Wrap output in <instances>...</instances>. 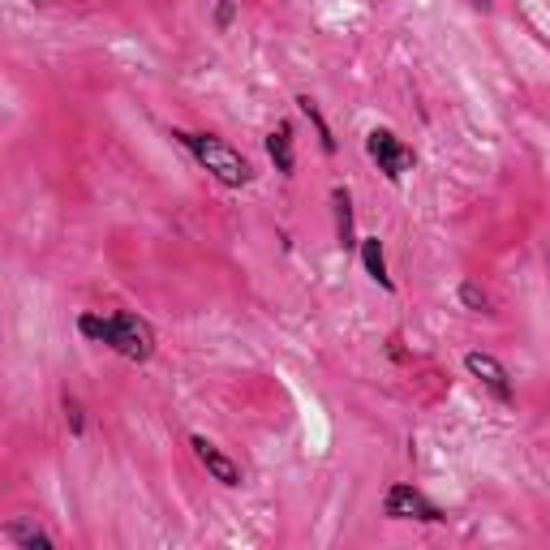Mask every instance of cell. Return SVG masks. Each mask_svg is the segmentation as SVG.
<instances>
[{
    "instance_id": "9c48e42d",
    "label": "cell",
    "mask_w": 550,
    "mask_h": 550,
    "mask_svg": "<svg viewBox=\"0 0 550 550\" xmlns=\"http://www.w3.org/2000/svg\"><path fill=\"white\" fill-rule=\"evenodd\" d=\"M267 155H271V164L280 177H293V168H297V151H293V125H275L271 134H267Z\"/></svg>"
},
{
    "instance_id": "5bb4252c",
    "label": "cell",
    "mask_w": 550,
    "mask_h": 550,
    "mask_svg": "<svg viewBox=\"0 0 550 550\" xmlns=\"http://www.w3.org/2000/svg\"><path fill=\"white\" fill-rule=\"evenodd\" d=\"M237 18V0H215V31H228Z\"/></svg>"
},
{
    "instance_id": "8992f818",
    "label": "cell",
    "mask_w": 550,
    "mask_h": 550,
    "mask_svg": "<svg viewBox=\"0 0 550 550\" xmlns=\"http://www.w3.org/2000/svg\"><path fill=\"white\" fill-rule=\"evenodd\" d=\"M190 447H194L198 465H202V469H207V473H211V477H215V482H220V486H228V490H237V486L245 482V477H241V465H237V460H233V456H224V452H220V447H215V443L207 439V434H194V439H190Z\"/></svg>"
},
{
    "instance_id": "52a82bcc",
    "label": "cell",
    "mask_w": 550,
    "mask_h": 550,
    "mask_svg": "<svg viewBox=\"0 0 550 550\" xmlns=\"http://www.w3.org/2000/svg\"><path fill=\"white\" fill-rule=\"evenodd\" d=\"M357 250H361V267H366V275L374 284L383 288V293H396V280L387 275V254H383V241L379 237H361L357 241Z\"/></svg>"
},
{
    "instance_id": "7c38bea8",
    "label": "cell",
    "mask_w": 550,
    "mask_h": 550,
    "mask_svg": "<svg viewBox=\"0 0 550 550\" xmlns=\"http://www.w3.org/2000/svg\"><path fill=\"white\" fill-rule=\"evenodd\" d=\"M456 297H460V306H465L469 314H490V293L477 280H460Z\"/></svg>"
},
{
    "instance_id": "277c9868",
    "label": "cell",
    "mask_w": 550,
    "mask_h": 550,
    "mask_svg": "<svg viewBox=\"0 0 550 550\" xmlns=\"http://www.w3.org/2000/svg\"><path fill=\"white\" fill-rule=\"evenodd\" d=\"M366 155H370V164L379 168L392 185H400L404 172L413 168V151L404 147V142L396 138V129H387V125H374L370 134H366Z\"/></svg>"
},
{
    "instance_id": "30bf717a",
    "label": "cell",
    "mask_w": 550,
    "mask_h": 550,
    "mask_svg": "<svg viewBox=\"0 0 550 550\" xmlns=\"http://www.w3.org/2000/svg\"><path fill=\"white\" fill-rule=\"evenodd\" d=\"M0 542L22 546V550H52L56 546L52 533H43L39 525H26V520H9V525L0 529Z\"/></svg>"
},
{
    "instance_id": "6da1fadb",
    "label": "cell",
    "mask_w": 550,
    "mask_h": 550,
    "mask_svg": "<svg viewBox=\"0 0 550 550\" xmlns=\"http://www.w3.org/2000/svg\"><path fill=\"white\" fill-rule=\"evenodd\" d=\"M78 336L91 344H108L112 353H121L125 361H151L155 357V327L147 318L117 310V314H78Z\"/></svg>"
},
{
    "instance_id": "9a60e30c",
    "label": "cell",
    "mask_w": 550,
    "mask_h": 550,
    "mask_svg": "<svg viewBox=\"0 0 550 550\" xmlns=\"http://www.w3.org/2000/svg\"><path fill=\"white\" fill-rule=\"evenodd\" d=\"M473 5H477V9H490V0H473Z\"/></svg>"
},
{
    "instance_id": "3957f363",
    "label": "cell",
    "mask_w": 550,
    "mask_h": 550,
    "mask_svg": "<svg viewBox=\"0 0 550 550\" xmlns=\"http://www.w3.org/2000/svg\"><path fill=\"white\" fill-rule=\"evenodd\" d=\"M383 516L387 520H417V525H443L447 512L434 499H426L413 482H396L383 495Z\"/></svg>"
},
{
    "instance_id": "8fae6325",
    "label": "cell",
    "mask_w": 550,
    "mask_h": 550,
    "mask_svg": "<svg viewBox=\"0 0 550 550\" xmlns=\"http://www.w3.org/2000/svg\"><path fill=\"white\" fill-rule=\"evenodd\" d=\"M297 108H301V117H306L314 125V134H318V147H323V155H336V134H331V125L323 117V108H318V99L310 95H297Z\"/></svg>"
},
{
    "instance_id": "2e32d148",
    "label": "cell",
    "mask_w": 550,
    "mask_h": 550,
    "mask_svg": "<svg viewBox=\"0 0 550 550\" xmlns=\"http://www.w3.org/2000/svg\"><path fill=\"white\" fill-rule=\"evenodd\" d=\"M546 275H550V250H546Z\"/></svg>"
},
{
    "instance_id": "4fadbf2b",
    "label": "cell",
    "mask_w": 550,
    "mask_h": 550,
    "mask_svg": "<svg viewBox=\"0 0 550 550\" xmlns=\"http://www.w3.org/2000/svg\"><path fill=\"white\" fill-rule=\"evenodd\" d=\"M61 409H65V422H69V434H74V439H82L86 434V409H82V400L78 396H61Z\"/></svg>"
},
{
    "instance_id": "5b68a950",
    "label": "cell",
    "mask_w": 550,
    "mask_h": 550,
    "mask_svg": "<svg viewBox=\"0 0 550 550\" xmlns=\"http://www.w3.org/2000/svg\"><path fill=\"white\" fill-rule=\"evenodd\" d=\"M465 370H469L473 379L482 383L499 404H512V400H516V392H512V374H508V366H503L495 353H482V349L465 353Z\"/></svg>"
},
{
    "instance_id": "7a4b0ae2",
    "label": "cell",
    "mask_w": 550,
    "mask_h": 550,
    "mask_svg": "<svg viewBox=\"0 0 550 550\" xmlns=\"http://www.w3.org/2000/svg\"><path fill=\"white\" fill-rule=\"evenodd\" d=\"M172 138H177L215 181L228 185V190H241V185L254 181V164L233 147V142H224L220 134H190V129H172Z\"/></svg>"
},
{
    "instance_id": "ba28073f",
    "label": "cell",
    "mask_w": 550,
    "mask_h": 550,
    "mask_svg": "<svg viewBox=\"0 0 550 550\" xmlns=\"http://www.w3.org/2000/svg\"><path fill=\"white\" fill-rule=\"evenodd\" d=\"M331 215H336V245L340 250H353L361 237L353 233V194L344 190V185L331 190Z\"/></svg>"
}]
</instances>
